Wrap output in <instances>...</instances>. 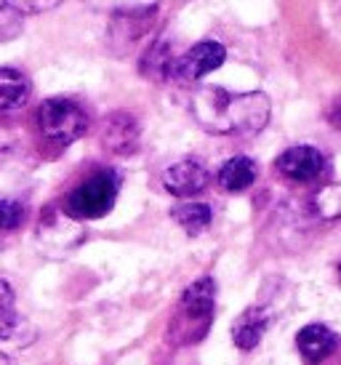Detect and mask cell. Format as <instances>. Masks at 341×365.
I'll list each match as a JSON object with an SVG mask.
<instances>
[{"label":"cell","instance_id":"cell-22","mask_svg":"<svg viewBox=\"0 0 341 365\" xmlns=\"http://www.w3.org/2000/svg\"><path fill=\"white\" fill-rule=\"evenodd\" d=\"M0 365H11V360L6 355H3V352H0Z\"/></svg>","mask_w":341,"mask_h":365},{"label":"cell","instance_id":"cell-17","mask_svg":"<svg viewBox=\"0 0 341 365\" xmlns=\"http://www.w3.org/2000/svg\"><path fill=\"white\" fill-rule=\"evenodd\" d=\"M24 222V208L16 200H0V232L16 230Z\"/></svg>","mask_w":341,"mask_h":365},{"label":"cell","instance_id":"cell-14","mask_svg":"<svg viewBox=\"0 0 341 365\" xmlns=\"http://www.w3.org/2000/svg\"><path fill=\"white\" fill-rule=\"evenodd\" d=\"M32 336H35V331L14 307H0V341H11V344L16 346H24Z\"/></svg>","mask_w":341,"mask_h":365},{"label":"cell","instance_id":"cell-5","mask_svg":"<svg viewBox=\"0 0 341 365\" xmlns=\"http://www.w3.org/2000/svg\"><path fill=\"white\" fill-rule=\"evenodd\" d=\"M224 59H227V51H224L221 43H216V41L195 43L187 53L176 56L170 78L184 81V83H195V81H200V78H205L208 72L219 70L221 64H224Z\"/></svg>","mask_w":341,"mask_h":365},{"label":"cell","instance_id":"cell-20","mask_svg":"<svg viewBox=\"0 0 341 365\" xmlns=\"http://www.w3.org/2000/svg\"><path fill=\"white\" fill-rule=\"evenodd\" d=\"M14 304V288H11L9 280L0 277V307H11Z\"/></svg>","mask_w":341,"mask_h":365},{"label":"cell","instance_id":"cell-10","mask_svg":"<svg viewBox=\"0 0 341 365\" xmlns=\"http://www.w3.org/2000/svg\"><path fill=\"white\" fill-rule=\"evenodd\" d=\"M267 328H270V314H267V309L248 307V309L235 320V325H232V341L238 344V349L251 352V349L259 346V341L264 339V334H267Z\"/></svg>","mask_w":341,"mask_h":365},{"label":"cell","instance_id":"cell-3","mask_svg":"<svg viewBox=\"0 0 341 365\" xmlns=\"http://www.w3.org/2000/svg\"><path fill=\"white\" fill-rule=\"evenodd\" d=\"M118 176L115 171L91 173L86 182H81L64 197V213L70 219H101L112 211L118 197Z\"/></svg>","mask_w":341,"mask_h":365},{"label":"cell","instance_id":"cell-11","mask_svg":"<svg viewBox=\"0 0 341 365\" xmlns=\"http://www.w3.org/2000/svg\"><path fill=\"white\" fill-rule=\"evenodd\" d=\"M32 86L27 75L14 67H0V112H19L27 107Z\"/></svg>","mask_w":341,"mask_h":365},{"label":"cell","instance_id":"cell-18","mask_svg":"<svg viewBox=\"0 0 341 365\" xmlns=\"http://www.w3.org/2000/svg\"><path fill=\"white\" fill-rule=\"evenodd\" d=\"M3 6H9L11 11H16L19 16L24 14H43V11L56 9L61 0H0Z\"/></svg>","mask_w":341,"mask_h":365},{"label":"cell","instance_id":"cell-23","mask_svg":"<svg viewBox=\"0 0 341 365\" xmlns=\"http://www.w3.org/2000/svg\"><path fill=\"white\" fill-rule=\"evenodd\" d=\"M339 277H341V262H339Z\"/></svg>","mask_w":341,"mask_h":365},{"label":"cell","instance_id":"cell-7","mask_svg":"<svg viewBox=\"0 0 341 365\" xmlns=\"http://www.w3.org/2000/svg\"><path fill=\"white\" fill-rule=\"evenodd\" d=\"M278 171L291 179V182H315L317 176L325 168V158H322L320 150H315L310 144H299V147H291L278 158Z\"/></svg>","mask_w":341,"mask_h":365},{"label":"cell","instance_id":"cell-15","mask_svg":"<svg viewBox=\"0 0 341 365\" xmlns=\"http://www.w3.org/2000/svg\"><path fill=\"white\" fill-rule=\"evenodd\" d=\"M170 216H173L190 235H198V232H203V230H208L213 222V211L208 203H181L170 211Z\"/></svg>","mask_w":341,"mask_h":365},{"label":"cell","instance_id":"cell-2","mask_svg":"<svg viewBox=\"0 0 341 365\" xmlns=\"http://www.w3.org/2000/svg\"><path fill=\"white\" fill-rule=\"evenodd\" d=\"M213 294L216 285L211 277H200L181 294L176 314L170 320V341L173 344H198L208 334L213 320Z\"/></svg>","mask_w":341,"mask_h":365},{"label":"cell","instance_id":"cell-8","mask_svg":"<svg viewBox=\"0 0 341 365\" xmlns=\"http://www.w3.org/2000/svg\"><path fill=\"white\" fill-rule=\"evenodd\" d=\"M296 346H299L301 357L307 365H320L322 360L333 357L341 349V339L333 334L331 328L320 323L304 325L296 334Z\"/></svg>","mask_w":341,"mask_h":365},{"label":"cell","instance_id":"cell-13","mask_svg":"<svg viewBox=\"0 0 341 365\" xmlns=\"http://www.w3.org/2000/svg\"><path fill=\"white\" fill-rule=\"evenodd\" d=\"M173 51H170V43L168 41H155L147 48V53L141 56L139 61V70L150 78V81H166L170 78V72H173Z\"/></svg>","mask_w":341,"mask_h":365},{"label":"cell","instance_id":"cell-16","mask_svg":"<svg viewBox=\"0 0 341 365\" xmlns=\"http://www.w3.org/2000/svg\"><path fill=\"white\" fill-rule=\"evenodd\" d=\"M91 6H104L115 14H144L152 11L158 0H88Z\"/></svg>","mask_w":341,"mask_h":365},{"label":"cell","instance_id":"cell-6","mask_svg":"<svg viewBox=\"0 0 341 365\" xmlns=\"http://www.w3.org/2000/svg\"><path fill=\"white\" fill-rule=\"evenodd\" d=\"M139 123L128 112H112L110 118L101 123V144L107 153L126 158V155H133L139 150Z\"/></svg>","mask_w":341,"mask_h":365},{"label":"cell","instance_id":"cell-9","mask_svg":"<svg viewBox=\"0 0 341 365\" xmlns=\"http://www.w3.org/2000/svg\"><path fill=\"white\" fill-rule=\"evenodd\" d=\"M161 182L170 195L192 197L208 187V171L198 160H179L163 171Z\"/></svg>","mask_w":341,"mask_h":365},{"label":"cell","instance_id":"cell-4","mask_svg":"<svg viewBox=\"0 0 341 365\" xmlns=\"http://www.w3.org/2000/svg\"><path fill=\"white\" fill-rule=\"evenodd\" d=\"M38 125H41L43 136L49 142L67 147V144L78 142L86 128H88V118L81 110V104L72 99L56 96V99H46L38 110Z\"/></svg>","mask_w":341,"mask_h":365},{"label":"cell","instance_id":"cell-21","mask_svg":"<svg viewBox=\"0 0 341 365\" xmlns=\"http://www.w3.org/2000/svg\"><path fill=\"white\" fill-rule=\"evenodd\" d=\"M333 123H336V125L341 128V107H339L336 112H333Z\"/></svg>","mask_w":341,"mask_h":365},{"label":"cell","instance_id":"cell-19","mask_svg":"<svg viewBox=\"0 0 341 365\" xmlns=\"http://www.w3.org/2000/svg\"><path fill=\"white\" fill-rule=\"evenodd\" d=\"M21 30V16L16 11H11L9 6L0 3V41H9V38H16Z\"/></svg>","mask_w":341,"mask_h":365},{"label":"cell","instance_id":"cell-1","mask_svg":"<svg viewBox=\"0 0 341 365\" xmlns=\"http://www.w3.org/2000/svg\"><path fill=\"white\" fill-rule=\"evenodd\" d=\"M270 99L261 91L230 93L221 88H203L192 99V112L203 128L230 136H253L270 123Z\"/></svg>","mask_w":341,"mask_h":365},{"label":"cell","instance_id":"cell-12","mask_svg":"<svg viewBox=\"0 0 341 365\" xmlns=\"http://www.w3.org/2000/svg\"><path fill=\"white\" fill-rule=\"evenodd\" d=\"M256 182V163L245 155L230 158L219 168V187L227 192H243Z\"/></svg>","mask_w":341,"mask_h":365}]
</instances>
